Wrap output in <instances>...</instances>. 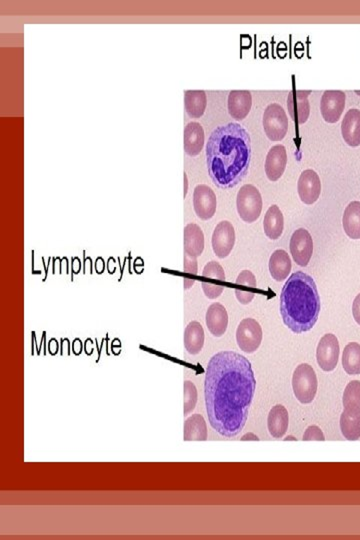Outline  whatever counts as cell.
Returning a JSON list of instances; mask_svg holds the SVG:
<instances>
[{"mask_svg":"<svg viewBox=\"0 0 360 540\" xmlns=\"http://www.w3.org/2000/svg\"><path fill=\"white\" fill-rule=\"evenodd\" d=\"M320 297L314 279L302 271L295 272L280 294V313L292 333L312 331L319 316Z\"/></svg>","mask_w":360,"mask_h":540,"instance_id":"cell-3","label":"cell"},{"mask_svg":"<svg viewBox=\"0 0 360 540\" xmlns=\"http://www.w3.org/2000/svg\"><path fill=\"white\" fill-rule=\"evenodd\" d=\"M286 165H287V153H286L285 146L282 145L272 146L266 156V177L270 182H277L285 173Z\"/></svg>","mask_w":360,"mask_h":540,"instance_id":"cell-15","label":"cell"},{"mask_svg":"<svg viewBox=\"0 0 360 540\" xmlns=\"http://www.w3.org/2000/svg\"><path fill=\"white\" fill-rule=\"evenodd\" d=\"M204 250V234L198 225L189 224L184 227V254L201 256Z\"/></svg>","mask_w":360,"mask_h":540,"instance_id":"cell-20","label":"cell"},{"mask_svg":"<svg viewBox=\"0 0 360 540\" xmlns=\"http://www.w3.org/2000/svg\"><path fill=\"white\" fill-rule=\"evenodd\" d=\"M235 296L241 304H248L255 298V294L251 291H244L241 289H235Z\"/></svg>","mask_w":360,"mask_h":540,"instance_id":"cell-37","label":"cell"},{"mask_svg":"<svg viewBox=\"0 0 360 540\" xmlns=\"http://www.w3.org/2000/svg\"><path fill=\"white\" fill-rule=\"evenodd\" d=\"M253 96L248 90H233L228 95L229 115L235 120H243L250 113Z\"/></svg>","mask_w":360,"mask_h":540,"instance_id":"cell-17","label":"cell"},{"mask_svg":"<svg viewBox=\"0 0 360 540\" xmlns=\"http://www.w3.org/2000/svg\"><path fill=\"white\" fill-rule=\"evenodd\" d=\"M340 430L344 438L355 442L360 438V411L344 410L340 416Z\"/></svg>","mask_w":360,"mask_h":540,"instance_id":"cell-27","label":"cell"},{"mask_svg":"<svg viewBox=\"0 0 360 540\" xmlns=\"http://www.w3.org/2000/svg\"><path fill=\"white\" fill-rule=\"evenodd\" d=\"M342 135L351 147L360 145V110H349L342 123Z\"/></svg>","mask_w":360,"mask_h":540,"instance_id":"cell-18","label":"cell"},{"mask_svg":"<svg viewBox=\"0 0 360 540\" xmlns=\"http://www.w3.org/2000/svg\"><path fill=\"white\" fill-rule=\"evenodd\" d=\"M285 229V219L282 212L277 205H271L263 220V229L266 237L270 239L276 240L282 235Z\"/></svg>","mask_w":360,"mask_h":540,"instance_id":"cell-23","label":"cell"},{"mask_svg":"<svg viewBox=\"0 0 360 540\" xmlns=\"http://www.w3.org/2000/svg\"><path fill=\"white\" fill-rule=\"evenodd\" d=\"M194 281H189V279H184V289H189L194 284Z\"/></svg>","mask_w":360,"mask_h":540,"instance_id":"cell-40","label":"cell"},{"mask_svg":"<svg viewBox=\"0 0 360 540\" xmlns=\"http://www.w3.org/2000/svg\"><path fill=\"white\" fill-rule=\"evenodd\" d=\"M303 440L305 442H312V440L324 442L325 437L322 430L317 425H312L307 427V431H305V435H303Z\"/></svg>","mask_w":360,"mask_h":540,"instance_id":"cell-35","label":"cell"},{"mask_svg":"<svg viewBox=\"0 0 360 540\" xmlns=\"http://www.w3.org/2000/svg\"><path fill=\"white\" fill-rule=\"evenodd\" d=\"M339 339L334 334L327 333L322 336L317 349V363L320 368L327 373L334 370L339 363Z\"/></svg>","mask_w":360,"mask_h":540,"instance_id":"cell-8","label":"cell"},{"mask_svg":"<svg viewBox=\"0 0 360 540\" xmlns=\"http://www.w3.org/2000/svg\"><path fill=\"white\" fill-rule=\"evenodd\" d=\"M256 380L251 363L234 351H221L207 365L204 395L209 423L224 437L240 433L248 421Z\"/></svg>","mask_w":360,"mask_h":540,"instance_id":"cell-1","label":"cell"},{"mask_svg":"<svg viewBox=\"0 0 360 540\" xmlns=\"http://www.w3.org/2000/svg\"><path fill=\"white\" fill-rule=\"evenodd\" d=\"M206 321L207 328L212 336L221 338L228 331V314L223 304L213 303L206 311Z\"/></svg>","mask_w":360,"mask_h":540,"instance_id":"cell-16","label":"cell"},{"mask_svg":"<svg viewBox=\"0 0 360 540\" xmlns=\"http://www.w3.org/2000/svg\"><path fill=\"white\" fill-rule=\"evenodd\" d=\"M290 254L300 266L305 267L309 264L313 254V240L307 229H300L293 232L290 239Z\"/></svg>","mask_w":360,"mask_h":540,"instance_id":"cell-10","label":"cell"},{"mask_svg":"<svg viewBox=\"0 0 360 540\" xmlns=\"http://www.w3.org/2000/svg\"><path fill=\"white\" fill-rule=\"evenodd\" d=\"M352 314H354V321L360 326V294H357L352 303Z\"/></svg>","mask_w":360,"mask_h":540,"instance_id":"cell-38","label":"cell"},{"mask_svg":"<svg viewBox=\"0 0 360 540\" xmlns=\"http://www.w3.org/2000/svg\"><path fill=\"white\" fill-rule=\"evenodd\" d=\"M206 94L203 90H189L184 95V106L187 115L191 118H201L206 113Z\"/></svg>","mask_w":360,"mask_h":540,"instance_id":"cell-28","label":"cell"},{"mask_svg":"<svg viewBox=\"0 0 360 540\" xmlns=\"http://www.w3.org/2000/svg\"><path fill=\"white\" fill-rule=\"evenodd\" d=\"M342 366L349 375L360 374V344L350 343L344 348L342 354Z\"/></svg>","mask_w":360,"mask_h":540,"instance_id":"cell-29","label":"cell"},{"mask_svg":"<svg viewBox=\"0 0 360 540\" xmlns=\"http://www.w3.org/2000/svg\"><path fill=\"white\" fill-rule=\"evenodd\" d=\"M184 440L186 442H206L207 426L203 416L194 415L187 418L184 423Z\"/></svg>","mask_w":360,"mask_h":540,"instance_id":"cell-26","label":"cell"},{"mask_svg":"<svg viewBox=\"0 0 360 540\" xmlns=\"http://www.w3.org/2000/svg\"><path fill=\"white\" fill-rule=\"evenodd\" d=\"M241 440H260V438L256 437V435H253V433H248V435H244L243 438H241Z\"/></svg>","mask_w":360,"mask_h":540,"instance_id":"cell-39","label":"cell"},{"mask_svg":"<svg viewBox=\"0 0 360 540\" xmlns=\"http://www.w3.org/2000/svg\"><path fill=\"white\" fill-rule=\"evenodd\" d=\"M346 95L342 90H327L323 93L320 111L327 123H337L342 118L345 108Z\"/></svg>","mask_w":360,"mask_h":540,"instance_id":"cell-12","label":"cell"},{"mask_svg":"<svg viewBox=\"0 0 360 540\" xmlns=\"http://www.w3.org/2000/svg\"><path fill=\"white\" fill-rule=\"evenodd\" d=\"M202 276L204 277H211L212 279H218V281H226V274H224V269L218 262L211 261L208 262L204 266L203 271H202Z\"/></svg>","mask_w":360,"mask_h":540,"instance_id":"cell-32","label":"cell"},{"mask_svg":"<svg viewBox=\"0 0 360 540\" xmlns=\"http://www.w3.org/2000/svg\"><path fill=\"white\" fill-rule=\"evenodd\" d=\"M292 260L283 249H277L271 254L270 259V276L276 281H283L292 271Z\"/></svg>","mask_w":360,"mask_h":540,"instance_id":"cell-21","label":"cell"},{"mask_svg":"<svg viewBox=\"0 0 360 540\" xmlns=\"http://www.w3.org/2000/svg\"><path fill=\"white\" fill-rule=\"evenodd\" d=\"M342 403L344 410L360 411V381H350L345 388Z\"/></svg>","mask_w":360,"mask_h":540,"instance_id":"cell-30","label":"cell"},{"mask_svg":"<svg viewBox=\"0 0 360 540\" xmlns=\"http://www.w3.org/2000/svg\"><path fill=\"white\" fill-rule=\"evenodd\" d=\"M263 128L271 141H280L285 137L288 131V118L282 106L271 103L265 108Z\"/></svg>","mask_w":360,"mask_h":540,"instance_id":"cell-6","label":"cell"},{"mask_svg":"<svg viewBox=\"0 0 360 540\" xmlns=\"http://www.w3.org/2000/svg\"><path fill=\"white\" fill-rule=\"evenodd\" d=\"M297 190L300 199L305 204L310 205L317 202L322 193V182L317 173L312 170H305L298 180Z\"/></svg>","mask_w":360,"mask_h":540,"instance_id":"cell-13","label":"cell"},{"mask_svg":"<svg viewBox=\"0 0 360 540\" xmlns=\"http://www.w3.org/2000/svg\"><path fill=\"white\" fill-rule=\"evenodd\" d=\"M263 336V328L255 319L244 318L236 331V343L244 353H253L260 348Z\"/></svg>","mask_w":360,"mask_h":540,"instance_id":"cell-7","label":"cell"},{"mask_svg":"<svg viewBox=\"0 0 360 540\" xmlns=\"http://www.w3.org/2000/svg\"><path fill=\"white\" fill-rule=\"evenodd\" d=\"M194 207L197 217L202 220H208L214 217L218 200L216 193L208 185H199L194 188Z\"/></svg>","mask_w":360,"mask_h":540,"instance_id":"cell-11","label":"cell"},{"mask_svg":"<svg viewBox=\"0 0 360 540\" xmlns=\"http://www.w3.org/2000/svg\"><path fill=\"white\" fill-rule=\"evenodd\" d=\"M184 272L192 276L198 274L196 257L189 256V254H184Z\"/></svg>","mask_w":360,"mask_h":540,"instance_id":"cell-36","label":"cell"},{"mask_svg":"<svg viewBox=\"0 0 360 540\" xmlns=\"http://www.w3.org/2000/svg\"><path fill=\"white\" fill-rule=\"evenodd\" d=\"M318 380L317 373L308 363L298 365L292 376V388L295 398L303 405L312 403L317 395Z\"/></svg>","mask_w":360,"mask_h":540,"instance_id":"cell-4","label":"cell"},{"mask_svg":"<svg viewBox=\"0 0 360 540\" xmlns=\"http://www.w3.org/2000/svg\"><path fill=\"white\" fill-rule=\"evenodd\" d=\"M236 207L243 222L248 224L255 222L260 219L263 210V197L260 190L253 185H243L238 193Z\"/></svg>","mask_w":360,"mask_h":540,"instance_id":"cell-5","label":"cell"},{"mask_svg":"<svg viewBox=\"0 0 360 540\" xmlns=\"http://www.w3.org/2000/svg\"><path fill=\"white\" fill-rule=\"evenodd\" d=\"M204 130L201 123H191L184 128V150L189 156H196L201 152L204 145Z\"/></svg>","mask_w":360,"mask_h":540,"instance_id":"cell-19","label":"cell"},{"mask_svg":"<svg viewBox=\"0 0 360 540\" xmlns=\"http://www.w3.org/2000/svg\"><path fill=\"white\" fill-rule=\"evenodd\" d=\"M204 331L199 322L191 321L184 331V346L187 353L196 355L204 346Z\"/></svg>","mask_w":360,"mask_h":540,"instance_id":"cell-24","label":"cell"},{"mask_svg":"<svg viewBox=\"0 0 360 540\" xmlns=\"http://www.w3.org/2000/svg\"><path fill=\"white\" fill-rule=\"evenodd\" d=\"M312 93L310 90L290 91L287 98V108L292 120L297 125H303L307 123L310 115V104L308 101V95Z\"/></svg>","mask_w":360,"mask_h":540,"instance_id":"cell-14","label":"cell"},{"mask_svg":"<svg viewBox=\"0 0 360 540\" xmlns=\"http://www.w3.org/2000/svg\"><path fill=\"white\" fill-rule=\"evenodd\" d=\"M288 425H290V416L285 406L277 405L272 407L268 418V431L272 437H283L287 431Z\"/></svg>","mask_w":360,"mask_h":540,"instance_id":"cell-22","label":"cell"},{"mask_svg":"<svg viewBox=\"0 0 360 540\" xmlns=\"http://www.w3.org/2000/svg\"><path fill=\"white\" fill-rule=\"evenodd\" d=\"M197 403V390L191 381L184 383V416L189 415L196 408Z\"/></svg>","mask_w":360,"mask_h":540,"instance_id":"cell-31","label":"cell"},{"mask_svg":"<svg viewBox=\"0 0 360 540\" xmlns=\"http://www.w3.org/2000/svg\"><path fill=\"white\" fill-rule=\"evenodd\" d=\"M236 284H238V286L251 287V289H255V287L258 286L255 274H253L250 270H243V272H240L238 279H236Z\"/></svg>","mask_w":360,"mask_h":540,"instance_id":"cell-33","label":"cell"},{"mask_svg":"<svg viewBox=\"0 0 360 540\" xmlns=\"http://www.w3.org/2000/svg\"><path fill=\"white\" fill-rule=\"evenodd\" d=\"M212 249L218 259H226L233 251L235 244V230L229 222H219L212 234Z\"/></svg>","mask_w":360,"mask_h":540,"instance_id":"cell-9","label":"cell"},{"mask_svg":"<svg viewBox=\"0 0 360 540\" xmlns=\"http://www.w3.org/2000/svg\"><path fill=\"white\" fill-rule=\"evenodd\" d=\"M342 225L347 237L360 239V202H352L347 205L342 217Z\"/></svg>","mask_w":360,"mask_h":540,"instance_id":"cell-25","label":"cell"},{"mask_svg":"<svg viewBox=\"0 0 360 540\" xmlns=\"http://www.w3.org/2000/svg\"><path fill=\"white\" fill-rule=\"evenodd\" d=\"M251 160V141L238 123L218 126L206 145L207 170L218 187L231 188L248 175Z\"/></svg>","mask_w":360,"mask_h":540,"instance_id":"cell-2","label":"cell"},{"mask_svg":"<svg viewBox=\"0 0 360 540\" xmlns=\"http://www.w3.org/2000/svg\"><path fill=\"white\" fill-rule=\"evenodd\" d=\"M202 289H203L204 294L209 299H216L221 296L223 291V286H218V284H211V282H201Z\"/></svg>","mask_w":360,"mask_h":540,"instance_id":"cell-34","label":"cell"}]
</instances>
